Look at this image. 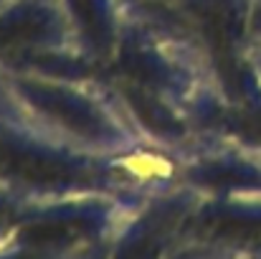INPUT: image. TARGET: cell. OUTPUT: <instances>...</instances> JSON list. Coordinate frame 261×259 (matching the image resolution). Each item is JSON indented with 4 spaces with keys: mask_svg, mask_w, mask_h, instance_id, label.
<instances>
[{
    "mask_svg": "<svg viewBox=\"0 0 261 259\" xmlns=\"http://www.w3.org/2000/svg\"><path fill=\"white\" fill-rule=\"evenodd\" d=\"M119 168L124 173H129L137 180H163L173 173V163L160 155V153H150V150H140L132 155H124L119 160Z\"/></svg>",
    "mask_w": 261,
    "mask_h": 259,
    "instance_id": "6da1fadb",
    "label": "cell"
}]
</instances>
